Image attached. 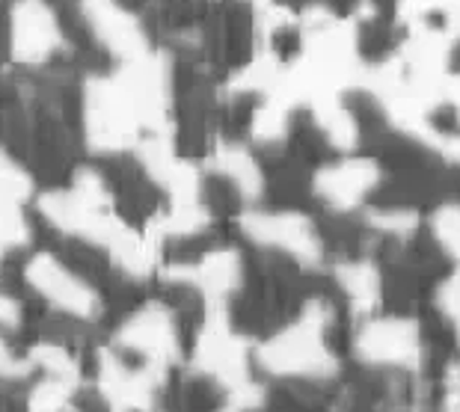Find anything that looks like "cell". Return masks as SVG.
<instances>
[{
  "label": "cell",
  "instance_id": "obj_4",
  "mask_svg": "<svg viewBox=\"0 0 460 412\" xmlns=\"http://www.w3.org/2000/svg\"><path fill=\"white\" fill-rule=\"evenodd\" d=\"M0 196H4V199H13V202H22V205L33 196L31 172L4 149H0Z\"/></svg>",
  "mask_w": 460,
  "mask_h": 412
},
{
  "label": "cell",
  "instance_id": "obj_2",
  "mask_svg": "<svg viewBox=\"0 0 460 412\" xmlns=\"http://www.w3.org/2000/svg\"><path fill=\"white\" fill-rule=\"evenodd\" d=\"M63 31L45 0H15L9 9V54L22 66H39L63 48Z\"/></svg>",
  "mask_w": 460,
  "mask_h": 412
},
{
  "label": "cell",
  "instance_id": "obj_5",
  "mask_svg": "<svg viewBox=\"0 0 460 412\" xmlns=\"http://www.w3.org/2000/svg\"><path fill=\"white\" fill-rule=\"evenodd\" d=\"M22 327V302L13 294L0 291V329H15Z\"/></svg>",
  "mask_w": 460,
  "mask_h": 412
},
{
  "label": "cell",
  "instance_id": "obj_1",
  "mask_svg": "<svg viewBox=\"0 0 460 412\" xmlns=\"http://www.w3.org/2000/svg\"><path fill=\"white\" fill-rule=\"evenodd\" d=\"M22 276L36 297H42L60 318L68 320H99L102 297L81 273H75L54 252H36L24 264Z\"/></svg>",
  "mask_w": 460,
  "mask_h": 412
},
{
  "label": "cell",
  "instance_id": "obj_3",
  "mask_svg": "<svg viewBox=\"0 0 460 412\" xmlns=\"http://www.w3.org/2000/svg\"><path fill=\"white\" fill-rule=\"evenodd\" d=\"M31 223L24 217V205L0 196V259L31 243Z\"/></svg>",
  "mask_w": 460,
  "mask_h": 412
}]
</instances>
